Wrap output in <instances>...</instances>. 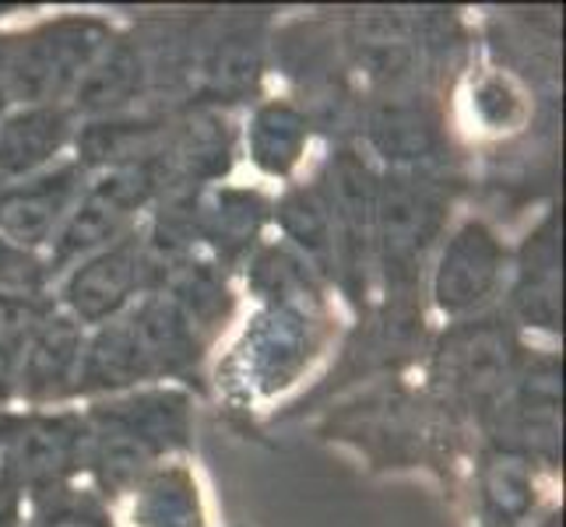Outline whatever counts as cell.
Instances as JSON below:
<instances>
[{
	"instance_id": "1",
	"label": "cell",
	"mask_w": 566,
	"mask_h": 527,
	"mask_svg": "<svg viewBox=\"0 0 566 527\" xmlns=\"http://www.w3.org/2000/svg\"><path fill=\"white\" fill-rule=\"evenodd\" d=\"M109 39V25L88 14H67L0 39V95L22 106L61 103Z\"/></svg>"
},
{
	"instance_id": "2",
	"label": "cell",
	"mask_w": 566,
	"mask_h": 527,
	"mask_svg": "<svg viewBox=\"0 0 566 527\" xmlns=\"http://www.w3.org/2000/svg\"><path fill=\"white\" fill-rule=\"evenodd\" d=\"M166 187H172V180L163 151L145 162L106 169L95 183H85L82 198L74 201L64 225L50 240V257L43 261L46 278L92 257L95 250L124 240L127 232H134L138 211H145L159 193H166Z\"/></svg>"
},
{
	"instance_id": "3",
	"label": "cell",
	"mask_w": 566,
	"mask_h": 527,
	"mask_svg": "<svg viewBox=\"0 0 566 527\" xmlns=\"http://www.w3.org/2000/svg\"><path fill=\"white\" fill-rule=\"evenodd\" d=\"M447 225V193L437 180L412 169H395L377 183L374 243L390 285H412L429 246Z\"/></svg>"
},
{
	"instance_id": "4",
	"label": "cell",
	"mask_w": 566,
	"mask_h": 527,
	"mask_svg": "<svg viewBox=\"0 0 566 527\" xmlns=\"http://www.w3.org/2000/svg\"><path fill=\"white\" fill-rule=\"evenodd\" d=\"M88 429L82 415L0 419V496H46L85 464Z\"/></svg>"
},
{
	"instance_id": "5",
	"label": "cell",
	"mask_w": 566,
	"mask_h": 527,
	"mask_svg": "<svg viewBox=\"0 0 566 527\" xmlns=\"http://www.w3.org/2000/svg\"><path fill=\"white\" fill-rule=\"evenodd\" d=\"M321 193L331 214V236H335V275L348 296L359 299L369 250H374L377 176L356 148H338L327 162Z\"/></svg>"
},
{
	"instance_id": "6",
	"label": "cell",
	"mask_w": 566,
	"mask_h": 527,
	"mask_svg": "<svg viewBox=\"0 0 566 527\" xmlns=\"http://www.w3.org/2000/svg\"><path fill=\"white\" fill-rule=\"evenodd\" d=\"M317 348V324L303 299L261 309L237 348V373L258 394H275L303 373Z\"/></svg>"
},
{
	"instance_id": "7",
	"label": "cell",
	"mask_w": 566,
	"mask_h": 527,
	"mask_svg": "<svg viewBox=\"0 0 566 527\" xmlns=\"http://www.w3.org/2000/svg\"><path fill=\"white\" fill-rule=\"evenodd\" d=\"M142 288H145V243L138 232H127L124 240L95 250L92 257L74 264L61 288V299L74 324L103 327L120 317L138 299Z\"/></svg>"
},
{
	"instance_id": "8",
	"label": "cell",
	"mask_w": 566,
	"mask_h": 527,
	"mask_svg": "<svg viewBox=\"0 0 566 527\" xmlns=\"http://www.w3.org/2000/svg\"><path fill=\"white\" fill-rule=\"evenodd\" d=\"M85 190V169L77 162H61L29 180L0 187V236L8 243L35 250L56 236L74 201Z\"/></svg>"
},
{
	"instance_id": "9",
	"label": "cell",
	"mask_w": 566,
	"mask_h": 527,
	"mask_svg": "<svg viewBox=\"0 0 566 527\" xmlns=\"http://www.w3.org/2000/svg\"><path fill=\"white\" fill-rule=\"evenodd\" d=\"M503 264H506V250L496 232L479 219L464 222L447 240L437 261V275H433L437 306L451 317L482 306L496 292L503 278Z\"/></svg>"
},
{
	"instance_id": "10",
	"label": "cell",
	"mask_w": 566,
	"mask_h": 527,
	"mask_svg": "<svg viewBox=\"0 0 566 527\" xmlns=\"http://www.w3.org/2000/svg\"><path fill=\"white\" fill-rule=\"evenodd\" d=\"M82 351H85V327L74 324L61 309H53L32 330V338L22 348L14 390L32 404H46L64 394H74Z\"/></svg>"
},
{
	"instance_id": "11",
	"label": "cell",
	"mask_w": 566,
	"mask_h": 527,
	"mask_svg": "<svg viewBox=\"0 0 566 527\" xmlns=\"http://www.w3.org/2000/svg\"><path fill=\"white\" fill-rule=\"evenodd\" d=\"M127 320L134 327V335H138L151 377H180L190 366H198V359L205 356L208 335L163 288H155L151 296H145L134 306Z\"/></svg>"
},
{
	"instance_id": "12",
	"label": "cell",
	"mask_w": 566,
	"mask_h": 527,
	"mask_svg": "<svg viewBox=\"0 0 566 527\" xmlns=\"http://www.w3.org/2000/svg\"><path fill=\"white\" fill-rule=\"evenodd\" d=\"M264 71V22L261 18H229L208 39L201 53L205 103H237L253 92Z\"/></svg>"
},
{
	"instance_id": "13",
	"label": "cell",
	"mask_w": 566,
	"mask_h": 527,
	"mask_svg": "<svg viewBox=\"0 0 566 527\" xmlns=\"http://www.w3.org/2000/svg\"><path fill=\"white\" fill-rule=\"evenodd\" d=\"M163 159L172 187L222 180L232 166V120L219 106L190 109L177 127H169Z\"/></svg>"
},
{
	"instance_id": "14",
	"label": "cell",
	"mask_w": 566,
	"mask_h": 527,
	"mask_svg": "<svg viewBox=\"0 0 566 527\" xmlns=\"http://www.w3.org/2000/svg\"><path fill=\"white\" fill-rule=\"evenodd\" d=\"M151 82L148 43L142 39H109V46L95 56L92 67L71 92V113L113 116L124 113Z\"/></svg>"
},
{
	"instance_id": "15",
	"label": "cell",
	"mask_w": 566,
	"mask_h": 527,
	"mask_svg": "<svg viewBox=\"0 0 566 527\" xmlns=\"http://www.w3.org/2000/svg\"><path fill=\"white\" fill-rule=\"evenodd\" d=\"M74 113L64 103L22 106L0 120V180L18 183L43 169L71 138Z\"/></svg>"
},
{
	"instance_id": "16",
	"label": "cell",
	"mask_w": 566,
	"mask_h": 527,
	"mask_svg": "<svg viewBox=\"0 0 566 527\" xmlns=\"http://www.w3.org/2000/svg\"><path fill=\"white\" fill-rule=\"evenodd\" d=\"M169 120L151 113H113L95 116L77 130V166L82 169H120L145 162L166 148Z\"/></svg>"
},
{
	"instance_id": "17",
	"label": "cell",
	"mask_w": 566,
	"mask_h": 527,
	"mask_svg": "<svg viewBox=\"0 0 566 527\" xmlns=\"http://www.w3.org/2000/svg\"><path fill=\"white\" fill-rule=\"evenodd\" d=\"M95 415L142 440L155 457L184 451L190 443V398L184 390H142V394L99 404Z\"/></svg>"
},
{
	"instance_id": "18",
	"label": "cell",
	"mask_w": 566,
	"mask_h": 527,
	"mask_svg": "<svg viewBox=\"0 0 566 527\" xmlns=\"http://www.w3.org/2000/svg\"><path fill=\"white\" fill-rule=\"evenodd\" d=\"M268 219V201L258 190L214 187L198 190V240H205L214 257L226 264L240 261L258 243Z\"/></svg>"
},
{
	"instance_id": "19",
	"label": "cell",
	"mask_w": 566,
	"mask_h": 527,
	"mask_svg": "<svg viewBox=\"0 0 566 527\" xmlns=\"http://www.w3.org/2000/svg\"><path fill=\"white\" fill-rule=\"evenodd\" d=\"M142 380H151L148 359L138 345V335L124 317L103 324L92 338H85L82 366H77L74 394H103V390H124Z\"/></svg>"
},
{
	"instance_id": "20",
	"label": "cell",
	"mask_w": 566,
	"mask_h": 527,
	"mask_svg": "<svg viewBox=\"0 0 566 527\" xmlns=\"http://www.w3.org/2000/svg\"><path fill=\"white\" fill-rule=\"evenodd\" d=\"M310 138V116L292 103H264L253 109L247 148L250 159L268 176H289L303 159V148Z\"/></svg>"
},
{
	"instance_id": "21",
	"label": "cell",
	"mask_w": 566,
	"mask_h": 527,
	"mask_svg": "<svg viewBox=\"0 0 566 527\" xmlns=\"http://www.w3.org/2000/svg\"><path fill=\"white\" fill-rule=\"evenodd\" d=\"M134 527H205L201 493L187 467H151L134 496Z\"/></svg>"
},
{
	"instance_id": "22",
	"label": "cell",
	"mask_w": 566,
	"mask_h": 527,
	"mask_svg": "<svg viewBox=\"0 0 566 527\" xmlns=\"http://www.w3.org/2000/svg\"><path fill=\"white\" fill-rule=\"evenodd\" d=\"M517 309L535 327H556L559 320V246L556 219H545L535 236L524 243Z\"/></svg>"
},
{
	"instance_id": "23",
	"label": "cell",
	"mask_w": 566,
	"mask_h": 527,
	"mask_svg": "<svg viewBox=\"0 0 566 527\" xmlns=\"http://www.w3.org/2000/svg\"><path fill=\"white\" fill-rule=\"evenodd\" d=\"M369 141L395 162H419L429 159L440 141L433 113L419 99H384L369 113Z\"/></svg>"
},
{
	"instance_id": "24",
	"label": "cell",
	"mask_w": 566,
	"mask_h": 527,
	"mask_svg": "<svg viewBox=\"0 0 566 527\" xmlns=\"http://www.w3.org/2000/svg\"><path fill=\"white\" fill-rule=\"evenodd\" d=\"M279 225L300 250V257L314 267V275H335V236L321 187H296L279 201Z\"/></svg>"
},
{
	"instance_id": "25",
	"label": "cell",
	"mask_w": 566,
	"mask_h": 527,
	"mask_svg": "<svg viewBox=\"0 0 566 527\" xmlns=\"http://www.w3.org/2000/svg\"><path fill=\"white\" fill-rule=\"evenodd\" d=\"M496 320H485L479 327H468L447 345V362L454 369V383L482 394V390H496L511 369V335Z\"/></svg>"
},
{
	"instance_id": "26",
	"label": "cell",
	"mask_w": 566,
	"mask_h": 527,
	"mask_svg": "<svg viewBox=\"0 0 566 527\" xmlns=\"http://www.w3.org/2000/svg\"><path fill=\"white\" fill-rule=\"evenodd\" d=\"M482 506L485 527H517L535 506L532 467L517 454H493L482 467Z\"/></svg>"
},
{
	"instance_id": "27",
	"label": "cell",
	"mask_w": 566,
	"mask_h": 527,
	"mask_svg": "<svg viewBox=\"0 0 566 527\" xmlns=\"http://www.w3.org/2000/svg\"><path fill=\"white\" fill-rule=\"evenodd\" d=\"M50 314L53 303L43 292H8V296H0V404L14 394L25 341Z\"/></svg>"
},
{
	"instance_id": "28",
	"label": "cell",
	"mask_w": 566,
	"mask_h": 527,
	"mask_svg": "<svg viewBox=\"0 0 566 527\" xmlns=\"http://www.w3.org/2000/svg\"><path fill=\"white\" fill-rule=\"evenodd\" d=\"M314 267H310L300 253H289L285 246H268L258 253V261L250 267V285L261 296L285 303V299H314Z\"/></svg>"
},
{
	"instance_id": "29",
	"label": "cell",
	"mask_w": 566,
	"mask_h": 527,
	"mask_svg": "<svg viewBox=\"0 0 566 527\" xmlns=\"http://www.w3.org/2000/svg\"><path fill=\"white\" fill-rule=\"evenodd\" d=\"M29 527H113L106 506L88 493L53 489L39 496Z\"/></svg>"
},
{
	"instance_id": "30",
	"label": "cell",
	"mask_w": 566,
	"mask_h": 527,
	"mask_svg": "<svg viewBox=\"0 0 566 527\" xmlns=\"http://www.w3.org/2000/svg\"><path fill=\"white\" fill-rule=\"evenodd\" d=\"M43 285H46L43 261L0 236V296H8V292H43Z\"/></svg>"
},
{
	"instance_id": "31",
	"label": "cell",
	"mask_w": 566,
	"mask_h": 527,
	"mask_svg": "<svg viewBox=\"0 0 566 527\" xmlns=\"http://www.w3.org/2000/svg\"><path fill=\"white\" fill-rule=\"evenodd\" d=\"M0 527H14V514H8V510H0Z\"/></svg>"
},
{
	"instance_id": "32",
	"label": "cell",
	"mask_w": 566,
	"mask_h": 527,
	"mask_svg": "<svg viewBox=\"0 0 566 527\" xmlns=\"http://www.w3.org/2000/svg\"><path fill=\"white\" fill-rule=\"evenodd\" d=\"M542 527H563V524H559V517H549V520H545Z\"/></svg>"
},
{
	"instance_id": "33",
	"label": "cell",
	"mask_w": 566,
	"mask_h": 527,
	"mask_svg": "<svg viewBox=\"0 0 566 527\" xmlns=\"http://www.w3.org/2000/svg\"><path fill=\"white\" fill-rule=\"evenodd\" d=\"M4 106H8V103H4V95H0V113H4Z\"/></svg>"
}]
</instances>
